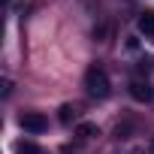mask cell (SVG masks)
Segmentation results:
<instances>
[{
  "label": "cell",
  "instance_id": "obj_4",
  "mask_svg": "<svg viewBox=\"0 0 154 154\" xmlns=\"http://www.w3.org/2000/svg\"><path fill=\"white\" fill-rule=\"evenodd\" d=\"M136 30H139L145 39H151V42H154V9L139 12V18H136Z\"/></svg>",
  "mask_w": 154,
  "mask_h": 154
},
{
  "label": "cell",
  "instance_id": "obj_5",
  "mask_svg": "<svg viewBox=\"0 0 154 154\" xmlns=\"http://www.w3.org/2000/svg\"><path fill=\"white\" fill-rule=\"evenodd\" d=\"M15 154H45L36 142H30V139H21V142H15Z\"/></svg>",
  "mask_w": 154,
  "mask_h": 154
},
{
  "label": "cell",
  "instance_id": "obj_3",
  "mask_svg": "<svg viewBox=\"0 0 154 154\" xmlns=\"http://www.w3.org/2000/svg\"><path fill=\"white\" fill-rule=\"evenodd\" d=\"M127 91H130V97L136 100V103H151L154 100V88L148 85V79H130V85H127Z\"/></svg>",
  "mask_w": 154,
  "mask_h": 154
},
{
  "label": "cell",
  "instance_id": "obj_2",
  "mask_svg": "<svg viewBox=\"0 0 154 154\" xmlns=\"http://www.w3.org/2000/svg\"><path fill=\"white\" fill-rule=\"evenodd\" d=\"M18 124H21L24 133H45V130H48V118L39 115V112H24V115H18Z\"/></svg>",
  "mask_w": 154,
  "mask_h": 154
},
{
  "label": "cell",
  "instance_id": "obj_1",
  "mask_svg": "<svg viewBox=\"0 0 154 154\" xmlns=\"http://www.w3.org/2000/svg\"><path fill=\"white\" fill-rule=\"evenodd\" d=\"M85 94L88 97H94V100H106L109 94H112V82H109V72L103 69V66H88V72H85Z\"/></svg>",
  "mask_w": 154,
  "mask_h": 154
},
{
  "label": "cell",
  "instance_id": "obj_6",
  "mask_svg": "<svg viewBox=\"0 0 154 154\" xmlns=\"http://www.w3.org/2000/svg\"><path fill=\"white\" fill-rule=\"evenodd\" d=\"M75 133H79L82 139H91V136H100V127H97V124H79Z\"/></svg>",
  "mask_w": 154,
  "mask_h": 154
},
{
  "label": "cell",
  "instance_id": "obj_7",
  "mask_svg": "<svg viewBox=\"0 0 154 154\" xmlns=\"http://www.w3.org/2000/svg\"><path fill=\"white\" fill-rule=\"evenodd\" d=\"M72 121H75V106L63 103V106H60V124H66V127H69Z\"/></svg>",
  "mask_w": 154,
  "mask_h": 154
}]
</instances>
